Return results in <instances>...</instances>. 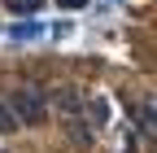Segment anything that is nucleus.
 Here are the masks:
<instances>
[{"mask_svg": "<svg viewBox=\"0 0 157 153\" xmlns=\"http://www.w3.org/2000/svg\"><path fill=\"white\" fill-rule=\"evenodd\" d=\"M48 101H52V92H44L39 83H17L13 96H9V105H13V114H17V123H26V127H35V123L48 118Z\"/></svg>", "mask_w": 157, "mask_h": 153, "instance_id": "f257e3e1", "label": "nucleus"}, {"mask_svg": "<svg viewBox=\"0 0 157 153\" xmlns=\"http://www.w3.org/2000/svg\"><path fill=\"white\" fill-rule=\"evenodd\" d=\"M52 105L61 109V118H78V114L87 109V105H83V92H78V88H70V83L52 92Z\"/></svg>", "mask_w": 157, "mask_h": 153, "instance_id": "f03ea898", "label": "nucleus"}, {"mask_svg": "<svg viewBox=\"0 0 157 153\" xmlns=\"http://www.w3.org/2000/svg\"><path fill=\"white\" fill-rule=\"evenodd\" d=\"M22 123H17V114H13V105L9 101H0V136H9V131H17Z\"/></svg>", "mask_w": 157, "mask_h": 153, "instance_id": "7ed1b4c3", "label": "nucleus"}, {"mask_svg": "<svg viewBox=\"0 0 157 153\" xmlns=\"http://www.w3.org/2000/svg\"><path fill=\"white\" fill-rule=\"evenodd\" d=\"M140 127H148L153 136H157V101H144L140 105Z\"/></svg>", "mask_w": 157, "mask_h": 153, "instance_id": "20e7f679", "label": "nucleus"}, {"mask_svg": "<svg viewBox=\"0 0 157 153\" xmlns=\"http://www.w3.org/2000/svg\"><path fill=\"white\" fill-rule=\"evenodd\" d=\"M39 35V22H17L13 26V40H35Z\"/></svg>", "mask_w": 157, "mask_h": 153, "instance_id": "39448f33", "label": "nucleus"}, {"mask_svg": "<svg viewBox=\"0 0 157 153\" xmlns=\"http://www.w3.org/2000/svg\"><path fill=\"white\" fill-rule=\"evenodd\" d=\"M13 9H17V13H35V9H39V0H13Z\"/></svg>", "mask_w": 157, "mask_h": 153, "instance_id": "423d86ee", "label": "nucleus"}]
</instances>
